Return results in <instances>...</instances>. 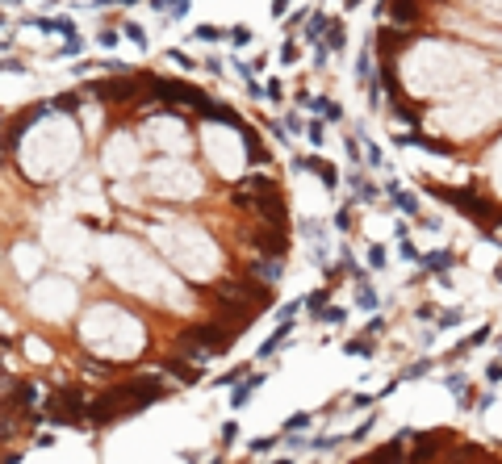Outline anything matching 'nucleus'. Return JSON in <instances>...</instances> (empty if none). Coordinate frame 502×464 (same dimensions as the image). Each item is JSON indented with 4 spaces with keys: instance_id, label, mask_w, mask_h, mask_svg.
I'll use <instances>...</instances> for the list:
<instances>
[{
    "instance_id": "nucleus-28",
    "label": "nucleus",
    "mask_w": 502,
    "mask_h": 464,
    "mask_svg": "<svg viewBox=\"0 0 502 464\" xmlns=\"http://www.w3.org/2000/svg\"><path fill=\"white\" fill-rule=\"evenodd\" d=\"M364 164H369L373 172H381V168H385V155H381V146H377V142H364Z\"/></svg>"
},
{
    "instance_id": "nucleus-50",
    "label": "nucleus",
    "mask_w": 502,
    "mask_h": 464,
    "mask_svg": "<svg viewBox=\"0 0 502 464\" xmlns=\"http://www.w3.org/2000/svg\"><path fill=\"white\" fill-rule=\"evenodd\" d=\"M5 71H9V76H21L25 67H21V59H13V55H9V59H5Z\"/></svg>"
},
{
    "instance_id": "nucleus-8",
    "label": "nucleus",
    "mask_w": 502,
    "mask_h": 464,
    "mask_svg": "<svg viewBox=\"0 0 502 464\" xmlns=\"http://www.w3.org/2000/svg\"><path fill=\"white\" fill-rule=\"evenodd\" d=\"M180 385H197L201 381V368H188V360H168V364H164Z\"/></svg>"
},
{
    "instance_id": "nucleus-12",
    "label": "nucleus",
    "mask_w": 502,
    "mask_h": 464,
    "mask_svg": "<svg viewBox=\"0 0 502 464\" xmlns=\"http://www.w3.org/2000/svg\"><path fill=\"white\" fill-rule=\"evenodd\" d=\"M331 289L335 285H323V289H314V293H306V309H310V314L318 318L323 314V309H327V301H331Z\"/></svg>"
},
{
    "instance_id": "nucleus-30",
    "label": "nucleus",
    "mask_w": 502,
    "mask_h": 464,
    "mask_svg": "<svg viewBox=\"0 0 502 464\" xmlns=\"http://www.w3.org/2000/svg\"><path fill=\"white\" fill-rule=\"evenodd\" d=\"M490 339H494V327H490V322H485V327H477V331H473V335H469V339H465V347H469V351H473V347H481V343H490Z\"/></svg>"
},
{
    "instance_id": "nucleus-16",
    "label": "nucleus",
    "mask_w": 502,
    "mask_h": 464,
    "mask_svg": "<svg viewBox=\"0 0 502 464\" xmlns=\"http://www.w3.org/2000/svg\"><path fill=\"white\" fill-rule=\"evenodd\" d=\"M393 205H397V210L406 214V218H419V214H423V210H419V197H415V192H406V188L393 197Z\"/></svg>"
},
{
    "instance_id": "nucleus-53",
    "label": "nucleus",
    "mask_w": 502,
    "mask_h": 464,
    "mask_svg": "<svg viewBox=\"0 0 502 464\" xmlns=\"http://www.w3.org/2000/svg\"><path fill=\"white\" fill-rule=\"evenodd\" d=\"M92 5H96V9H105V5H122V0H92Z\"/></svg>"
},
{
    "instance_id": "nucleus-1",
    "label": "nucleus",
    "mask_w": 502,
    "mask_h": 464,
    "mask_svg": "<svg viewBox=\"0 0 502 464\" xmlns=\"http://www.w3.org/2000/svg\"><path fill=\"white\" fill-rule=\"evenodd\" d=\"M264 381H268V368H260V373H247V377H243V381L230 389V410H243V406L251 401V393H256Z\"/></svg>"
},
{
    "instance_id": "nucleus-44",
    "label": "nucleus",
    "mask_w": 502,
    "mask_h": 464,
    "mask_svg": "<svg viewBox=\"0 0 502 464\" xmlns=\"http://www.w3.org/2000/svg\"><path fill=\"white\" fill-rule=\"evenodd\" d=\"M168 59H172V63H180L184 71H193V67H197V63H193V59L184 55V50H168Z\"/></svg>"
},
{
    "instance_id": "nucleus-39",
    "label": "nucleus",
    "mask_w": 502,
    "mask_h": 464,
    "mask_svg": "<svg viewBox=\"0 0 502 464\" xmlns=\"http://www.w3.org/2000/svg\"><path fill=\"white\" fill-rule=\"evenodd\" d=\"M218 439H222V443H234V439H239V423H234V419H226V423L218 427Z\"/></svg>"
},
{
    "instance_id": "nucleus-13",
    "label": "nucleus",
    "mask_w": 502,
    "mask_h": 464,
    "mask_svg": "<svg viewBox=\"0 0 502 464\" xmlns=\"http://www.w3.org/2000/svg\"><path fill=\"white\" fill-rule=\"evenodd\" d=\"M431 368H435V360H431V355H423V360H415V364L402 368V381H423Z\"/></svg>"
},
{
    "instance_id": "nucleus-33",
    "label": "nucleus",
    "mask_w": 502,
    "mask_h": 464,
    "mask_svg": "<svg viewBox=\"0 0 502 464\" xmlns=\"http://www.w3.org/2000/svg\"><path fill=\"white\" fill-rule=\"evenodd\" d=\"M50 105H55V109H63V113H76V109H80V96H72V92H59L55 100H50Z\"/></svg>"
},
{
    "instance_id": "nucleus-9",
    "label": "nucleus",
    "mask_w": 502,
    "mask_h": 464,
    "mask_svg": "<svg viewBox=\"0 0 502 464\" xmlns=\"http://www.w3.org/2000/svg\"><path fill=\"white\" fill-rule=\"evenodd\" d=\"M310 423H314V415H310V410H297V415H289V419L281 423V431H285V435H301Z\"/></svg>"
},
{
    "instance_id": "nucleus-37",
    "label": "nucleus",
    "mask_w": 502,
    "mask_h": 464,
    "mask_svg": "<svg viewBox=\"0 0 502 464\" xmlns=\"http://www.w3.org/2000/svg\"><path fill=\"white\" fill-rule=\"evenodd\" d=\"M373 423H377V419L369 415V419H364L360 427H351V435H347V439H351V443H364V439H369V431H373Z\"/></svg>"
},
{
    "instance_id": "nucleus-36",
    "label": "nucleus",
    "mask_w": 502,
    "mask_h": 464,
    "mask_svg": "<svg viewBox=\"0 0 502 464\" xmlns=\"http://www.w3.org/2000/svg\"><path fill=\"white\" fill-rule=\"evenodd\" d=\"M335 230H339V234L351 230V205H339V210H335Z\"/></svg>"
},
{
    "instance_id": "nucleus-32",
    "label": "nucleus",
    "mask_w": 502,
    "mask_h": 464,
    "mask_svg": "<svg viewBox=\"0 0 502 464\" xmlns=\"http://www.w3.org/2000/svg\"><path fill=\"white\" fill-rule=\"evenodd\" d=\"M297 230L306 234L310 243H314V239H323V222H318V218H301V222H297Z\"/></svg>"
},
{
    "instance_id": "nucleus-19",
    "label": "nucleus",
    "mask_w": 502,
    "mask_h": 464,
    "mask_svg": "<svg viewBox=\"0 0 502 464\" xmlns=\"http://www.w3.org/2000/svg\"><path fill=\"white\" fill-rule=\"evenodd\" d=\"M339 443H347V435H310V452H335Z\"/></svg>"
},
{
    "instance_id": "nucleus-17",
    "label": "nucleus",
    "mask_w": 502,
    "mask_h": 464,
    "mask_svg": "<svg viewBox=\"0 0 502 464\" xmlns=\"http://www.w3.org/2000/svg\"><path fill=\"white\" fill-rule=\"evenodd\" d=\"M356 80H360L364 88L373 84V50H369V46L360 50V59H356Z\"/></svg>"
},
{
    "instance_id": "nucleus-56",
    "label": "nucleus",
    "mask_w": 502,
    "mask_h": 464,
    "mask_svg": "<svg viewBox=\"0 0 502 464\" xmlns=\"http://www.w3.org/2000/svg\"><path fill=\"white\" fill-rule=\"evenodd\" d=\"M490 226H494V234H502V214H498V218H494Z\"/></svg>"
},
{
    "instance_id": "nucleus-29",
    "label": "nucleus",
    "mask_w": 502,
    "mask_h": 464,
    "mask_svg": "<svg viewBox=\"0 0 502 464\" xmlns=\"http://www.w3.org/2000/svg\"><path fill=\"white\" fill-rule=\"evenodd\" d=\"M281 439H285V435H281V431H276V435H264V439H256V443H251V448H247V452H251V456H264V452H272V448H276V443H281Z\"/></svg>"
},
{
    "instance_id": "nucleus-11",
    "label": "nucleus",
    "mask_w": 502,
    "mask_h": 464,
    "mask_svg": "<svg viewBox=\"0 0 502 464\" xmlns=\"http://www.w3.org/2000/svg\"><path fill=\"white\" fill-rule=\"evenodd\" d=\"M193 38H197V42H222V38H230V30H222V25H214V21H201V25L193 30Z\"/></svg>"
},
{
    "instance_id": "nucleus-38",
    "label": "nucleus",
    "mask_w": 502,
    "mask_h": 464,
    "mask_svg": "<svg viewBox=\"0 0 502 464\" xmlns=\"http://www.w3.org/2000/svg\"><path fill=\"white\" fill-rule=\"evenodd\" d=\"M251 42V25H230V46H247Z\"/></svg>"
},
{
    "instance_id": "nucleus-42",
    "label": "nucleus",
    "mask_w": 502,
    "mask_h": 464,
    "mask_svg": "<svg viewBox=\"0 0 502 464\" xmlns=\"http://www.w3.org/2000/svg\"><path fill=\"white\" fill-rule=\"evenodd\" d=\"M306 126H310V122H301L297 113H285V130H289V134H306Z\"/></svg>"
},
{
    "instance_id": "nucleus-61",
    "label": "nucleus",
    "mask_w": 502,
    "mask_h": 464,
    "mask_svg": "<svg viewBox=\"0 0 502 464\" xmlns=\"http://www.w3.org/2000/svg\"><path fill=\"white\" fill-rule=\"evenodd\" d=\"M247 464H251V456H247Z\"/></svg>"
},
{
    "instance_id": "nucleus-31",
    "label": "nucleus",
    "mask_w": 502,
    "mask_h": 464,
    "mask_svg": "<svg viewBox=\"0 0 502 464\" xmlns=\"http://www.w3.org/2000/svg\"><path fill=\"white\" fill-rule=\"evenodd\" d=\"M38 397H42V385L25 381V385H21V406H25V410H34V406H38Z\"/></svg>"
},
{
    "instance_id": "nucleus-6",
    "label": "nucleus",
    "mask_w": 502,
    "mask_h": 464,
    "mask_svg": "<svg viewBox=\"0 0 502 464\" xmlns=\"http://www.w3.org/2000/svg\"><path fill=\"white\" fill-rule=\"evenodd\" d=\"M347 192L356 197L360 205H373V201H377V184H373V180H364L360 172H351V176H347Z\"/></svg>"
},
{
    "instance_id": "nucleus-59",
    "label": "nucleus",
    "mask_w": 502,
    "mask_h": 464,
    "mask_svg": "<svg viewBox=\"0 0 502 464\" xmlns=\"http://www.w3.org/2000/svg\"><path fill=\"white\" fill-rule=\"evenodd\" d=\"M9 5H21V0H9Z\"/></svg>"
},
{
    "instance_id": "nucleus-51",
    "label": "nucleus",
    "mask_w": 502,
    "mask_h": 464,
    "mask_svg": "<svg viewBox=\"0 0 502 464\" xmlns=\"http://www.w3.org/2000/svg\"><path fill=\"white\" fill-rule=\"evenodd\" d=\"M381 331H385V318H381V314H373V322H369V331H364V335H381Z\"/></svg>"
},
{
    "instance_id": "nucleus-4",
    "label": "nucleus",
    "mask_w": 502,
    "mask_h": 464,
    "mask_svg": "<svg viewBox=\"0 0 502 464\" xmlns=\"http://www.w3.org/2000/svg\"><path fill=\"white\" fill-rule=\"evenodd\" d=\"M247 276H256V280H264V285H276V280L285 276V264H281V255H268V260H251Z\"/></svg>"
},
{
    "instance_id": "nucleus-14",
    "label": "nucleus",
    "mask_w": 502,
    "mask_h": 464,
    "mask_svg": "<svg viewBox=\"0 0 502 464\" xmlns=\"http://www.w3.org/2000/svg\"><path fill=\"white\" fill-rule=\"evenodd\" d=\"M444 389L457 393V397H465V393H469V377H465L461 368H452V373H444Z\"/></svg>"
},
{
    "instance_id": "nucleus-49",
    "label": "nucleus",
    "mask_w": 502,
    "mask_h": 464,
    "mask_svg": "<svg viewBox=\"0 0 502 464\" xmlns=\"http://www.w3.org/2000/svg\"><path fill=\"white\" fill-rule=\"evenodd\" d=\"M206 71H214V76H222V55H210V59H206Z\"/></svg>"
},
{
    "instance_id": "nucleus-22",
    "label": "nucleus",
    "mask_w": 502,
    "mask_h": 464,
    "mask_svg": "<svg viewBox=\"0 0 502 464\" xmlns=\"http://www.w3.org/2000/svg\"><path fill=\"white\" fill-rule=\"evenodd\" d=\"M385 264H389V251H385L381 243H373V247H369V268H373V272H385Z\"/></svg>"
},
{
    "instance_id": "nucleus-45",
    "label": "nucleus",
    "mask_w": 502,
    "mask_h": 464,
    "mask_svg": "<svg viewBox=\"0 0 502 464\" xmlns=\"http://www.w3.org/2000/svg\"><path fill=\"white\" fill-rule=\"evenodd\" d=\"M118 38H122L118 30H105V34H100V46H105V50H113V46H118Z\"/></svg>"
},
{
    "instance_id": "nucleus-2",
    "label": "nucleus",
    "mask_w": 502,
    "mask_h": 464,
    "mask_svg": "<svg viewBox=\"0 0 502 464\" xmlns=\"http://www.w3.org/2000/svg\"><path fill=\"white\" fill-rule=\"evenodd\" d=\"M419 272H431V276H444L452 264H457V251L452 247H444V251H427V255H419Z\"/></svg>"
},
{
    "instance_id": "nucleus-26",
    "label": "nucleus",
    "mask_w": 502,
    "mask_h": 464,
    "mask_svg": "<svg viewBox=\"0 0 502 464\" xmlns=\"http://www.w3.org/2000/svg\"><path fill=\"white\" fill-rule=\"evenodd\" d=\"M343 318H347V309H343V305H327V309H323V314H318L314 322H327V327H339Z\"/></svg>"
},
{
    "instance_id": "nucleus-43",
    "label": "nucleus",
    "mask_w": 502,
    "mask_h": 464,
    "mask_svg": "<svg viewBox=\"0 0 502 464\" xmlns=\"http://www.w3.org/2000/svg\"><path fill=\"white\" fill-rule=\"evenodd\" d=\"M485 381H490V385L502 381V360H490V364H485Z\"/></svg>"
},
{
    "instance_id": "nucleus-25",
    "label": "nucleus",
    "mask_w": 502,
    "mask_h": 464,
    "mask_svg": "<svg viewBox=\"0 0 502 464\" xmlns=\"http://www.w3.org/2000/svg\"><path fill=\"white\" fill-rule=\"evenodd\" d=\"M331 55H335V50H331L327 42H318V46L310 50V67H314V71H318V67H327V63H331Z\"/></svg>"
},
{
    "instance_id": "nucleus-20",
    "label": "nucleus",
    "mask_w": 502,
    "mask_h": 464,
    "mask_svg": "<svg viewBox=\"0 0 502 464\" xmlns=\"http://www.w3.org/2000/svg\"><path fill=\"white\" fill-rule=\"evenodd\" d=\"M461 322H465V309H439L435 331H452V327H461Z\"/></svg>"
},
{
    "instance_id": "nucleus-40",
    "label": "nucleus",
    "mask_w": 502,
    "mask_h": 464,
    "mask_svg": "<svg viewBox=\"0 0 502 464\" xmlns=\"http://www.w3.org/2000/svg\"><path fill=\"white\" fill-rule=\"evenodd\" d=\"M397 255H402V260H411V264H415L423 251H415V243H411V239H397Z\"/></svg>"
},
{
    "instance_id": "nucleus-47",
    "label": "nucleus",
    "mask_w": 502,
    "mask_h": 464,
    "mask_svg": "<svg viewBox=\"0 0 502 464\" xmlns=\"http://www.w3.org/2000/svg\"><path fill=\"white\" fill-rule=\"evenodd\" d=\"M80 50H84V42L80 38H67V46L59 50V55H80Z\"/></svg>"
},
{
    "instance_id": "nucleus-3",
    "label": "nucleus",
    "mask_w": 502,
    "mask_h": 464,
    "mask_svg": "<svg viewBox=\"0 0 502 464\" xmlns=\"http://www.w3.org/2000/svg\"><path fill=\"white\" fill-rule=\"evenodd\" d=\"M397 146H419V151H431V155H444V159H448V155H452V142H439V138H427V134H397L393 138Z\"/></svg>"
},
{
    "instance_id": "nucleus-46",
    "label": "nucleus",
    "mask_w": 502,
    "mask_h": 464,
    "mask_svg": "<svg viewBox=\"0 0 502 464\" xmlns=\"http://www.w3.org/2000/svg\"><path fill=\"white\" fill-rule=\"evenodd\" d=\"M327 122H343V105H335V100H331V105H327V113H323Z\"/></svg>"
},
{
    "instance_id": "nucleus-5",
    "label": "nucleus",
    "mask_w": 502,
    "mask_h": 464,
    "mask_svg": "<svg viewBox=\"0 0 502 464\" xmlns=\"http://www.w3.org/2000/svg\"><path fill=\"white\" fill-rule=\"evenodd\" d=\"M293 331H297V322H281V327H276V331H272V335H268V339L260 343L256 360H268V355H276V351H281V347L289 343V335H293Z\"/></svg>"
},
{
    "instance_id": "nucleus-48",
    "label": "nucleus",
    "mask_w": 502,
    "mask_h": 464,
    "mask_svg": "<svg viewBox=\"0 0 502 464\" xmlns=\"http://www.w3.org/2000/svg\"><path fill=\"white\" fill-rule=\"evenodd\" d=\"M268 100H272V105H281V80H268Z\"/></svg>"
},
{
    "instance_id": "nucleus-10",
    "label": "nucleus",
    "mask_w": 502,
    "mask_h": 464,
    "mask_svg": "<svg viewBox=\"0 0 502 464\" xmlns=\"http://www.w3.org/2000/svg\"><path fill=\"white\" fill-rule=\"evenodd\" d=\"M243 146H247V155H251L256 164H268V151H264V142H260L256 130H243Z\"/></svg>"
},
{
    "instance_id": "nucleus-18",
    "label": "nucleus",
    "mask_w": 502,
    "mask_h": 464,
    "mask_svg": "<svg viewBox=\"0 0 502 464\" xmlns=\"http://www.w3.org/2000/svg\"><path fill=\"white\" fill-rule=\"evenodd\" d=\"M331 50H335V55H339V50L347 46V30H343V21H331V30H327V38H323Z\"/></svg>"
},
{
    "instance_id": "nucleus-55",
    "label": "nucleus",
    "mask_w": 502,
    "mask_h": 464,
    "mask_svg": "<svg viewBox=\"0 0 502 464\" xmlns=\"http://www.w3.org/2000/svg\"><path fill=\"white\" fill-rule=\"evenodd\" d=\"M272 464H297V460H293V456H276Z\"/></svg>"
},
{
    "instance_id": "nucleus-24",
    "label": "nucleus",
    "mask_w": 502,
    "mask_h": 464,
    "mask_svg": "<svg viewBox=\"0 0 502 464\" xmlns=\"http://www.w3.org/2000/svg\"><path fill=\"white\" fill-rule=\"evenodd\" d=\"M276 59H281V67L297 63V59H301V46H297V42H281V50H276Z\"/></svg>"
},
{
    "instance_id": "nucleus-35",
    "label": "nucleus",
    "mask_w": 502,
    "mask_h": 464,
    "mask_svg": "<svg viewBox=\"0 0 502 464\" xmlns=\"http://www.w3.org/2000/svg\"><path fill=\"white\" fill-rule=\"evenodd\" d=\"M373 401H381V397H377V393H351V397H347L351 410H373Z\"/></svg>"
},
{
    "instance_id": "nucleus-57",
    "label": "nucleus",
    "mask_w": 502,
    "mask_h": 464,
    "mask_svg": "<svg viewBox=\"0 0 502 464\" xmlns=\"http://www.w3.org/2000/svg\"><path fill=\"white\" fill-rule=\"evenodd\" d=\"M494 280H498V285H502V260H498V268H494Z\"/></svg>"
},
{
    "instance_id": "nucleus-34",
    "label": "nucleus",
    "mask_w": 502,
    "mask_h": 464,
    "mask_svg": "<svg viewBox=\"0 0 502 464\" xmlns=\"http://www.w3.org/2000/svg\"><path fill=\"white\" fill-rule=\"evenodd\" d=\"M122 34H126L134 46H146V34H142V25H138V21H122Z\"/></svg>"
},
{
    "instance_id": "nucleus-27",
    "label": "nucleus",
    "mask_w": 502,
    "mask_h": 464,
    "mask_svg": "<svg viewBox=\"0 0 502 464\" xmlns=\"http://www.w3.org/2000/svg\"><path fill=\"white\" fill-rule=\"evenodd\" d=\"M306 138H310L314 146H323V142H327V118H314V122L306 126Z\"/></svg>"
},
{
    "instance_id": "nucleus-52",
    "label": "nucleus",
    "mask_w": 502,
    "mask_h": 464,
    "mask_svg": "<svg viewBox=\"0 0 502 464\" xmlns=\"http://www.w3.org/2000/svg\"><path fill=\"white\" fill-rule=\"evenodd\" d=\"M289 5H293V0H272V17H285V13H289Z\"/></svg>"
},
{
    "instance_id": "nucleus-15",
    "label": "nucleus",
    "mask_w": 502,
    "mask_h": 464,
    "mask_svg": "<svg viewBox=\"0 0 502 464\" xmlns=\"http://www.w3.org/2000/svg\"><path fill=\"white\" fill-rule=\"evenodd\" d=\"M343 155L351 159V168H360V159H364V142H360V134H347V138H343Z\"/></svg>"
},
{
    "instance_id": "nucleus-23",
    "label": "nucleus",
    "mask_w": 502,
    "mask_h": 464,
    "mask_svg": "<svg viewBox=\"0 0 502 464\" xmlns=\"http://www.w3.org/2000/svg\"><path fill=\"white\" fill-rule=\"evenodd\" d=\"M343 355H360V360H369V355H373V343H369V339H347V343H343Z\"/></svg>"
},
{
    "instance_id": "nucleus-7",
    "label": "nucleus",
    "mask_w": 502,
    "mask_h": 464,
    "mask_svg": "<svg viewBox=\"0 0 502 464\" xmlns=\"http://www.w3.org/2000/svg\"><path fill=\"white\" fill-rule=\"evenodd\" d=\"M327 30H331V17L318 9V13H310V21H306V34H301V38H306L310 46H318V42L327 38Z\"/></svg>"
},
{
    "instance_id": "nucleus-21",
    "label": "nucleus",
    "mask_w": 502,
    "mask_h": 464,
    "mask_svg": "<svg viewBox=\"0 0 502 464\" xmlns=\"http://www.w3.org/2000/svg\"><path fill=\"white\" fill-rule=\"evenodd\" d=\"M88 377H100V381H105V377H113V364H105V360H92V355H84V364H80Z\"/></svg>"
},
{
    "instance_id": "nucleus-54",
    "label": "nucleus",
    "mask_w": 502,
    "mask_h": 464,
    "mask_svg": "<svg viewBox=\"0 0 502 464\" xmlns=\"http://www.w3.org/2000/svg\"><path fill=\"white\" fill-rule=\"evenodd\" d=\"M5 464H21V452H17V456L9 452V456H5Z\"/></svg>"
},
{
    "instance_id": "nucleus-58",
    "label": "nucleus",
    "mask_w": 502,
    "mask_h": 464,
    "mask_svg": "<svg viewBox=\"0 0 502 464\" xmlns=\"http://www.w3.org/2000/svg\"><path fill=\"white\" fill-rule=\"evenodd\" d=\"M206 464H222V452H218V456H210V460H206Z\"/></svg>"
},
{
    "instance_id": "nucleus-60",
    "label": "nucleus",
    "mask_w": 502,
    "mask_h": 464,
    "mask_svg": "<svg viewBox=\"0 0 502 464\" xmlns=\"http://www.w3.org/2000/svg\"><path fill=\"white\" fill-rule=\"evenodd\" d=\"M498 351H502V339H498Z\"/></svg>"
},
{
    "instance_id": "nucleus-41",
    "label": "nucleus",
    "mask_w": 502,
    "mask_h": 464,
    "mask_svg": "<svg viewBox=\"0 0 502 464\" xmlns=\"http://www.w3.org/2000/svg\"><path fill=\"white\" fill-rule=\"evenodd\" d=\"M494 401H498V397H494V389H485V393H477V406H473V410H477V415H490Z\"/></svg>"
}]
</instances>
